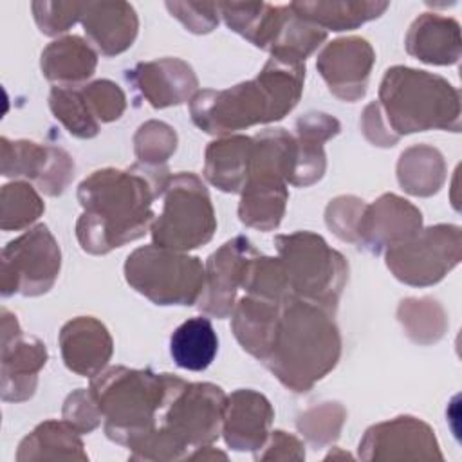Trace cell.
<instances>
[{
  "label": "cell",
  "mask_w": 462,
  "mask_h": 462,
  "mask_svg": "<svg viewBox=\"0 0 462 462\" xmlns=\"http://www.w3.org/2000/svg\"><path fill=\"white\" fill-rule=\"evenodd\" d=\"M170 177L166 166L137 162L128 170H96L83 179L78 186L83 213L76 224L81 249L106 254L144 236L155 218L152 204L162 197Z\"/></svg>",
  "instance_id": "obj_1"
},
{
  "label": "cell",
  "mask_w": 462,
  "mask_h": 462,
  "mask_svg": "<svg viewBox=\"0 0 462 462\" xmlns=\"http://www.w3.org/2000/svg\"><path fill=\"white\" fill-rule=\"evenodd\" d=\"M305 63L271 56L254 79L222 90H199L189 101L193 123L211 135H229L283 119L300 101Z\"/></svg>",
  "instance_id": "obj_2"
},
{
  "label": "cell",
  "mask_w": 462,
  "mask_h": 462,
  "mask_svg": "<svg viewBox=\"0 0 462 462\" xmlns=\"http://www.w3.org/2000/svg\"><path fill=\"white\" fill-rule=\"evenodd\" d=\"M332 310L289 294L283 298L265 368L289 390L309 392L339 361L341 334Z\"/></svg>",
  "instance_id": "obj_3"
},
{
  "label": "cell",
  "mask_w": 462,
  "mask_h": 462,
  "mask_svg": "<svg viewBox=\"0 0 462 462\" xmlns=\"http://www.w3.org/2000/svg\"><path fill=\"white\" fill-rule=\"evenodd\" d=\"M226 399L224 390L213 383H188L166 374V390L155 428L130 448V458H188L189 449L209 446L222 433Z\"/></svg>",
  "instance_id": "obj_4"
},
{
  "label": "cell",
  "mask_w": 462,
  "mask_h": 462,
  "mask_svg": "<svg viewBox=\"0 0 462 462\" xmlns=\"http://www.w3.org/2000/svg\"><path fill=\"white\" fill-rule=\"evenodd\" d=\"M390 132L401 135L431 128L458 132L460 94L444 78L395 65L384 72L375 101Z\"/></svg>",
  "instance_id": "obj_5"
},
{
  "label": "cell",
  "mask_w": 462,
  "mask_h": 462,
  "mask_svg": "<svg viewBox=\"0 0 462 462\" xmlns=\"http://www.w3.org/2000/svg\"><path fill=\"white\" fill-rule=\"evenodd\" d=\"M88 390L103 415L106 437L130 449L155 428L166 374L110 366L90 377Z\"/></svg>",
  "instance_id": "obj_6"
},
{
  "label": "cell",
  "mask_w": 462,
  "mask_h": 462,
  "mask_svg": "<svg viewBox=\"0 0 462 462\" xmlns=\"http://www.w3.org/2000/svg\"><path fill=\"white\" fill-rule=\"evenodd\" d=\"M292 294L336 310L348 278L345 256L312 231H296L274 238Z\"/></svg>",
  "instance_id": "obj_7"
},
{
  "label": "cell",
  "mask_w": 462,
  "mask_h": 462,
  "mask_svg": "<svg viewBox=\"0 0 462 462\" xmlns=\"http://www.w3.org/2000/svg\"><path fill=\"white\" fill-rule=\"evenodd\" d=\"M125 278L155 305H193L202 294L206 267L197 256L150 244L128 254Z\"/></svg>",
  "instance_id": "obj_8"
},
{
  "label": "cell",
  "mask_w": 462,
  "mask_h": 462,
  "mask_svg": "<svg viewBox=\"0 0 462 462\" xmlns=\"http://www.w3.org/2000/svg\"><path fill=\"white\" fill-rule=\"evenodd\" d=\"M162 197V211L150 227L155 245L186 253L213 238L217 231L215 209L208 188L195 173L171 175Z\"/></svg>",
  "instance_id": "obj_9"
},
{
  "label": "cell",
  "mask_w": 462,
  "mask_h": 462,
  "mask_svg": "<svg viewBox=\"0 0 462 462\" xmlns=\"http://www.w3.org/2000/svg\"><path fill=\"white\" fill-rule=\"evenodd\" d=\"M61 251L45 224H38L11 240L0 258L2 296L45 294L56 282Z\"/></svg>",
  "instance_id": "obj_10"
},
{
  "label": "cell",
  "mask_w": 462,
  "mask_h": 462,
  "mask_svg": "<svg viewBox=\"0 0 462 462\" xmlns=\"http://www.w3.org/2000/svg\"><path fill=\"white\" fill-rule=\"evenodd\" d=\"M460 227L431 226L386 247V265L402 283L433 285L460 262Z\"/></svg>",
  "instance_id": "obj_11"
},
{
  "label": "cell",
  "mask_w": 462,
  "mask_h": 462,
  "mask_svg": "<svg viewBox=\"0 0 462 462\" xmlns=\"http://www.w3.org/2000/svg\"><path fill=\"white\" fill-rule=\"evenodd\" d=\"M0 162L4 177L27 179L49 197L61 195L74 177V161L65 150L25 139L2 137Z\"/></svg>",
  "instance_id": "obj_12"
},
{
  "label": "cell",
  "mask_w": 462,
  "mask_h": 462,
  "mask_svg": "<svg viewBox=\"0 0 462 462\" xmlns=\"http://www.w3.org/2000/svg\"><path fill=\"white\" fill-rule=\"evenodd\" d=\"M47 357L45 345L22 332L16 316L2 309V401L23 402L31 399Z\"/></svg>",
  "instance_id": "obj_13"
},
{
  "label": "cell",
  "mask_w": 462,
  "mask_h": 462,
  "mask_svg": "<svg viewBox=\"0 0 462 462\" xmlns=\"http://www.w3.org/2000/svg\"><path fill=\"white\" fill-rule=\"evenodd\" d=\"M256 253L249 238L235 236L208 258L204 265L206 280L197 301L204 314L218 319L231 316L236 303V291L242 289L244 283L245 267Z\"/></svg>",
  "instance_id": "obj_14"
},
{
  "label": "cell",
  "mask_w": 462,
  "mask_h": 462,
  "mask_svg": "<svg viewBox=\"0 0 462 462\" xmlns=\"http://www.w3.org/2000/svg\"><path fill=\"white\" fill-rule=\"evenodd\" d=\"M363 460H430L442 458L433 430L410 415L375 424L359 442Z\"/></svg>",
  "instance_id": "obj_15"
},
{
  "label": "cell",
  "mask_w": 462,
  "mask_h": 462,
  "mask_svg": "<svg viewBox=\"0 0 462 462\" xmlns=\"http://www.w3.org/2000/svg\"><path fill=\"white\" fill-rule=\"evenodd\" d=\"M375 61L372 45L359 36L337 38L318 54L316 67L328 90L343 101H357L366 94Z\"/></svg>",
  "instance_id": "obj_16"
},
{
  "label": "cell",
  "mask_w": 462,
  "mask_h": 462,
  "mask_svg": "<svg viewBox=\"0 0 462 462\" xmlns=\"http://www.w3.org/2000/svg\"><path fill=\"white\" fill-rule=\"evenodd\" d=\"M422 229L420 211L408 200L386 193L374 204H366L359 220L357 236L363 247L372 253L395 245Z\"/></svg>",
  "instance_id": "obj_17"
},
{
  "label": "cell",
  "mask_w": 462,
  "mask_h": 462,
  "mask_svg": "<svg viewBox=\"0 0 462 462\" xmlns=\"http://www.w3.org/2000/svg\"><path fill=\"white\" fill-rule=\"evenodd\" d=\"M126 79L153 108H166L191 101L199 92V79L184 60L161 58L137 63L126 70Z\"/></svg>",
  "instance_id": "obj_18"
},
{
  "label": "cell",
  "mask_w": 462,
  "mask_h": 462,
  "mask_svg": "<svg viewBox=\"0 0 462 462\" xmlns=\"http://www.w3.org/2000/svg\"><path fill=\"white\" fill-rule=\"evenodd\" d=\"M274 410L260 392L242 388L227 395L222 435L229 448L236 451H260L269 439Z\"/></svg>",
  "instance_id": "obj_19"
},
{
  "label": "cell",
  "mask_w": 462,
  "mask_h": 462,
  "mask_svg": "<svg viewBox=\"0 0 462 462\" xmlns=\"http://www.w3.org/2000/svg\"><path fill=\"white\" fill-rule=\"evenodd\" d=\"M58 343L65 366L83 377H94L105 370L114 350L108 328L92 316L67 321L60 330Z\"/></svg>",
  "instance_id": "obj_20"
},
{
  "label": "cell",
  "mask_w": 462,
  "mask_h": 462,
  "mask_svg": "<svg viewBox=\"0 0 462 462\" xmlns=\"http://www.w3.org/2000/svg\"><path fill=\"white\" fill-rule=\"evenodd\" d=\"M79 22L103 56L125 52L139 29L135 9L128 2H83Z\"/></svg>",
  "instance_id": "obj_21"
},
{
  "label": "cell",
  "mask_w": 462,
  "mask_h": 462,
  "mask_svg": "<svg viewBox=\"0 0 462 462\" xmlns=\"http://www.w3.org/2000/svg\"><path fill=\"white\" fill-rule=\"evenodd\" d=\"M406 51L431 65H451L460 58V29L457 20L437 13L420 14L406 34Z\"/></svg>",
  "instance_id": "obj_22"
},
{
  "label": "cell",
  "mask_w": 462,
  "mask_h": 462,
  "mask_svg": "<svg viewBox=\"0 0 462 462\" xmlns=\"http://www.w3.org/2000/svg\"><path fill=\"white\" fill-rule=\"evenodd\" d=\"M282 301L245 294L235 303L231 312V328L236 341L260 361L269 352Z\"/></svg>",
  "instance_id": "obj_23"
},
{
  "label": "cell",
  "mask_w": 462,
  "mask_h": 462,
  "mask_svg": "<svg viewBox=\"0 0 462 462\" xmlns=\"http://www.w3.org/2000/svg\"><path fill=\"white\" fill-rule=\"evenodd\" d=\"M253 137L224 135L206 148L204 177L226 193H238L245 186L251 168Z\"/></svg>",
  "instance_id": "obj_24"
},
{
  "label": "cell",
  "mask_w": 462,
  "mask_h": 462,
  "mask_svg": "<svg viewBox=\"0 0 462 462\" xmlns=\"http://www.w3.org/2000/svg\"><path fill=\"white\" fill-rule=\"evenodd\" d=\"M97 65L96 51L81 36H65L49 43L40 60L43 76L56 87H79Z\"/></svg>",
  "instance_id": "obj_25"
},
{
  "label": "cell",
  "mask_w": 462,
  "mask_h": 462,
  "mask_svg": "<svg viewBox=\"0 0 462 462\" xmlns=\"http://www.w3.org/2000/svg\"><path fill=\"white\" fill-rule=\"evenodd\" d=\"M238 217L242 224L260 231L280 226L289 199L287 182L273 177H249L242 188Z\"/></svg>",
  "instance_id": "obj_26"
},
{
  "label": "cell",
  "mask_w": 462,
  "mask_h": 462,
  "mask_svg": "<svg viewBox=\"0 0 462 462\" xmlns=\"http://www.w3.org/2000/svg\"><path fill=\"white\" fill-rule=\"evenodd\" d=\"M79 435L65 420H45L20 442L16 460H88Z\"/></svg>",
  "instance_id": "obj_27"
},
{
  "label": "cell",
  "mask_w": 462,
  "mask_h": 462,
  "mask_svg": "<svg viewBox=\"0 0 462 462\" xmlns=\"http://www.w3.org/2000/svg\"><path fill=\"white\" fill-rule=\"evenodd\" d=\"M218 352L217 332L206 316H195L180 323L170 337V354L177 366L200 372L206 370Z\"/></svg>",
  "instance_id": "obj_28"
},
{
  "label": "cell",
  "mask_w": 462,
  "mask_h": 462,
  "mask_svg": "<svg viewBox=\"0 0 462 462\" xmlns=\"http://www.w3.org/2000/svg\"><path fill=\"white\" fill-rule=\"evenodd\" d=\"M388 2H292V11L303 20L330 31L356 29L388 9Z\"/></svg>",
  "instance_id": "obj_29"
},
{
  "label": "cell",
  "mask_w": 462,
  "mask_h": 462,
  "mask_svg": "<svg viewBox=\"0 0 462 462\" xmlns=\"http://www.w3.org/2000/svg\"><path fill=\"white\" fill-rule=\"evenodd\" d=\"M226 25L253 45L269 51L274 38L282 5L265 2H218Z\"/></svg>",
  "instance_id": "obj_30"
},
{
  "label": "cell",
  "mask_w": 462,
  "mask_h": 462,
  "mask_svg": "<svg viewBox=\"0 0 462 462\" xmlns=\"http://www.w3.org/2000/svg\"><path fill=\"white\" fill-rule=\"evenodd\" d=\"M446 179V164L437 148L415 144L404 150L397 162L401 188L417 197H430L440 189Z\"/></svg>",
  "instance_id": "obj_31"
},
{
  "label": "cell",
  "mask_w": 462,
  "mask_h": 462,
  "mask_svg": "<svg viewBox=\"0 0 462 462\" xmlns=\"http://www.w3.org/2000/svg\"><path fill=\"white\" fill-rule=\"evenodd\" d=\"M325 40L327 31L298 16L289 4L282 5L280 22L269 52L276 58L305 63L307 56H310Z\"/></svg>",
  "instance_id": "obj_32"
},
{
  "label": "cell",
  "mask_w": 462,
  "mask_h": 462,
  "mask_svg": "<svg viewBox=\"0 0 462 462\" xmlns=\"http://www.w3.org/2000/svg\"><path fill=\"white\" fill-rule=\"evenodd\" d=\"M49 106L54 117L69 130L70 135L79 139L96 137L99 121L90 112L79 87H52Z\"/></svg>",
  "instance_id": "obj_33"
},
{
  "label": "cell",
  "mask_w": 462,
  "mask_h": 462,
  "mask_svg": "<svg viewBox=\"0 0 462 462\" xmlns=\"http://www.w3.org/2000/svg\"><path fill=\"white\" fill-rule=\"evenodd\" d=\"M45 211V204L29 182L14 180L2 186L0 193V227L18 231L29 227Z\"/></svg>",
  "instance_id": "obj_34"
},
{
  "label": "cell",
  "mask_w": 462,
  "mask_h": 462,
  "mask_svg": "<svg viewBox=\"0 0 462 462\" xmlns=\"http://www.w3.org/2000/svg\"><path fill=\"white\" fill-rule=\"evenodd\" d=\"M397 318L408 337L422 345L440 339L446 328V316L442 307L430 298L402 300L397 309Z\"/></svg>",
  "instance_id": "obj_35"
},
{
  "label": "cell",
  "mask_w": 462,
  "mask_h": 462,
  "mask_svg": "<svg viewBox=\"0 0 462 462\" xmlns=\"http://www.w3.org/2000/svg\"><path fill=\"white\" fill-rule=\"evenodd\" d=\"M242 289L251 296L267 300H283L285 296L291 294L289 282L280 258L263 256L260 253H256L249 260Z\"/></svg>",
  "instance_id": "obj_36"
},
{
  "label": "cell",
  "mask_w": 462,
  "mask_h": 462,
  "mask_svg": "<svg viewBox=\"0 0 462 462\" xmlns=\"http://www.w3.org/2000/svg\"><path fill=\"white\" fill-rule=\"evenodd\" d=\"M177 148L175 130L162 121H146L134 135L135 157L141 164L161 168Z\"/></svg>",
  "instance_id": "obj_37"
},
{
  "label": "cell",
  "mask_w": 462,
  "mask_h": 462,
  "mask_svg": "<svg viewBox=\"0 0 462 462\" xmlns=\"http://www.w3.org/2000/svg\"><path fill=\"white\" fill-rule=\"evenodd\" d=\"M346 411L337 402H321L298 417V430L318 448L332 444L343 428Z\"/></svg>",
  "instance_id": "obj_38"
},
{
  "label": "cell",
  "mask_w": 462,
  "mask_h": 462,
  "mask_svg": "<svg viewBox=\"0 0 462 462\" xmlns=\"http://www.w3.org/2000/svg\"><path fill=\"white\" fill-rule=\"evenodd\" d=\"M85 101L99 123H110L123 116L126 108L125 92L110 79H97L90 85H81Z\"/></svg>",
  "instance_id": "obj_39"
},
{
  "label": "cell",
  "mask_w": 462,
  "mask_h": 462,
  "mask_svg": "<svg viewBox=\"0 0 462 462\" xmlns=\"http://www.w3.org/2000/svg\"><path fill=\"white\" fill-rule=\"evenodd\" d=\"M366 204L354 197V195H341L330 200L325 211V222L330 231H334L336 236H339L345 242L357 244V229H359V220L363 217Z\"/></svg>",
  "instance_id": "obj_40"
},
{
  "label": "cell",
  "mask_w": 462,
  "mask_h": 462,
  "mask_svg": "<svg viewBox=\"0 0 462 462\" xmlns=\"http://www.w3.org/2000/svg\"><path fill=\"white\" fill-rule=\"evenodd\" d=\"M31 9L38 29L47 36H58L79 22L83 2H32Z\"/></svg>",
  "instance_id": "obj_41"
},
{
  "label": "cell",
  "mask_w": 462,
  "mask_h": 462,
  "mask_svg": "<svg viewBox=\"0 0 462 462\" xmlns=\"http://www.w3.org/2000/svg\"><path fill=\"white\" fill-rule=\"evenodd\" d=\"M63 420L69 422L78 433H90L101 424L103 415L90 390L79 388L65 399Z\"/></svg>",
  "instance_id": "obj_42"
},
{
  "label": "cell",
  "mask_w": 462,
  "mask_h": 462,
  "mask_svg": "<svg viewBox=\"0 0 462 462\" xmlns=\"http://www.w3.org/2000/svg\"><path fill=\"white\" fill-rule=\"evenodd\" d=\"M166 9L195 34L211 32L218 25V2H166Z\"/></svg>",
  "instance_id": "obj_43"
},
{
  "label": "cell",
  "mask_w": 462,
  "mask_h": 462,
  "mask_svg": "<svg viewBox=\"0 0 462 462\" xmlns=\"http://www.w3.org/2000/svg\"><path fill=\"white\" fill-rule=\"evenodd\" d=\"M263 453H254L256 460H303L305 446L294 437L282 430L271 431L267 442L262 446Z\"/></svg>",
  "instance_id": "obj_44"
},
{
  "label": "cell",
  "mask_w": 462,
  "mask_h": 462,
  "mask_svg": "<svg viewBox=\"0 0 462 462\" xmlns=\"http://www.w3.org/2000/svg\"><path fill=\"white\" fill-rule=\"evenodd\" d=\"M361 130L365 134V137L375 144V146H393L399 139L390 132V128L386 126L383 116H381V110L377 106V103H370L365 112H363V117H361Z\"/></svg>",
  "instance_id": "obj_45"
}]
</instances>
